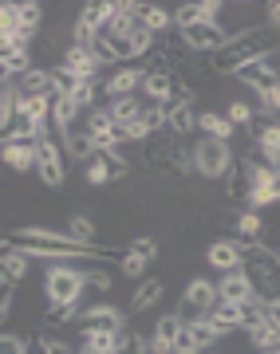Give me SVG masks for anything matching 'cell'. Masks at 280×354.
I'll list each match as a JSON object with an SVG mask.
<instances>
[{"instance_id": "20", "label": "cell", "mask_w": 280, "mask_h": 354, "mask_svg": "<svg viewBox=\"0 0 280 354\" xmlns=\"http://www.w3.org/2000/svg\"><path fill=\"white\" fill-rule=\"evenodd\" d=\"M139 16H142V28H146L150 36H166V32L174 28V12H166L158 4H142Z\"/></svg>"}, {"instance_id": "15", "label": "cell", "mask_w": 280, "mask_h": 354, "mask_svg": "<svg viewBox=\"0 0 280 354\" xmlns=\"http://www.w3.org/2000/svg\"><path fill=\"white\" fill-rule=\"evenodd\" d=\"M162 295H166V279H162V276H150V279H142L139 288H134V295H130V304H127V315H139V311H150L154 304H162Z\"/></svg>"}, {"instance_id": "7", "label": "cell", "mask_w": 280, "mask_h": 354, "mask_svg": "<svg viewBox=\"0 0 280 354\" xmlns=\"http://www.w3.org/2000/svg\"><path fill=\"white\" fill-rule=\"evenodd\" d=\"M123 323H127V311H119L111 304L79 307V315H76V327L83 335H91V330H123Z\"/></svg>"}, {"instance_id": "36", "label": "cell", "mask_w": 280, "mask_h": 354, "mask_svg": "<svg viewBox=\"0 0 280 354\" xmlns=\"http://www.w3.org/2000/svg\"><path fill=\"white\" fill-rule=\"evenodd\" d=\"M87 181H91V185H107V181H111V177H107V165L99 162V153L87 162Z\"/></svg>"}, {"instance_id": "41", "label": "cell", "mask_w": 280, "mask_h": 354, "mask_svg": "<svg viewBox=\"0 0 280 354\" xmlns=\"http://www.w3.org/2000/svg\"><path fill=\"white\" fill-rule=\"evenodd\" d=\"M277 181H280V165H277Z\"/></svg>"}, {"instance_id": "31", "label": "cell", "mask_w": 280, "mask_h": 354, "mask_svg": "<svg viewBox=\"0 0 280 354\" xmlns=\"http://www.w3.org/2000/svg\"><path fill=\"white\" fill-rule=\"evenodd\" d=\"M174 24H178V28L205 24V20H202V0H193V4H182V8H174Z\"/></svg>"}, {"instance_id": "33", "label": "cell", "mask_w": 280, "mask_h": 354, "mask_svg": "<svg viewBox=\"0 0 280 354\" xmlns=\"http://www.w3.org/2000/svg\"><path fill=\"white\" fill-rule=\"evenodd\" d=\"M119 272H123V276L127 279H142V272H146V260H142V256H123V260H119Z\"/></svg>"}, {"instance_id": "5", "label": "cell", "mask_w": 280, "mask_h": 354, "mask_svg": "<svg viewBox=\"0 0 280 354\" xmlns=\"http://www.w3.org/2000/svg\"><path fill=\"white\" fill-rule=\"evenodd\" d=\"M36 174H40V185L44 189H60L67 181V162H64L60 142H51V138L36 142Z\"/></svg>"}, {"instance_id": "16", "label": "cell", "mask_w": 280, "mask_h": 354, "mask_svg": "<svg viewBox=\"0 0 280 354\" xmlns=\"http://www.w3.org/2000/svg\"><path fill=\"white\" fill-rule=\"evenodd\" d=\"M217 299L241 307V304H249V299H256V295H253V283H249L245 272H229V276H221V283H217Z\"/></svg>"}, {"instance_id": "11", "label": "cell", "mask_w": 280, "mask_h": 354, "mask_svg": "<svg viewBox=\"0 0 280 354\" xmlns=\"http://www.w3.org/2000/svg\"><path fill=\"white\" fill-rule=\"evenodd\" d=\"M233 75H237V83H241V87H249V91H253L256 99H261V95H268L272 87H280V75H277V71H272V67L265 64V59H256V64L237 67Z\"/></svg>"}, {"instance_id": "34", "label": "cell", "mask_w": 280, "mask_h": 354, "mask_svg": "<svg viewBox=\"0 0 280 354\" xmlns=\"http://www.w3.org/2000/svg\"><path fill=\"white\" fill-rule=\"evenodd\" d=\"M119 354H146V339L142 335H130L123 327V339H119Z\"/></svg>"}, {"instance_id": "37", "label": "cell", "mask_w": 280, "mask_h": 354, "mask_svg": "<svg viewBox=\"0 0 280 354\" xmlns=\"http://www.w3.org/2000/svg\"><path fill=\"white\" fill-rule=\"evenodd\" d=\"M0 354H24V335H0Z\"/></svg>"}, {"instance_id": "12", "label": "cell", "mask_w": 280, "mask_h": 354, "mask_svg": "<svg viewBox=\"0 0 280 354\" xmlns=\"http://www.w3.org/2000/svg\"><path fill=\"white\" fill-rule=\"evenodd\" d=\"M205 268H213L221 276H229V272H241V248L233 241H213L205 248Z\"/></svg>"}, {"instance_id": "28", "label": "cell", "mask_w": 280, "mask_h": 354, "mask_svg": "<svg viewBox=\"0 0 280 354\" xmlns=\"http://www.w3.org/2000/svg\"><path fill=\"white\" fill-rule=\"evenodd\" d=\"M119 339H123V330H91V335H83V351H115Z\"/></svg>"}, {"instance_id": "2", "label": "cell", "mask_w": 280, "mask_h": 354, "mask_svg": "<svg viewBox=\"0 0 280 354\" xmlns=\"http://www.w3.org/2000/svg\"><path fill=\"white\" fill-rule=\"evenodd\" d=\"M241 272L253 283V295L261 304H277L280 299V260L272 248L256 244V248H241Z\"/></svg>"}, {"instance_id": "30", "label": "cell", "mask_w": 280, "mask_h": 354, "mask_svg": "<svg viewBox=\"0 0 280 354\" xmlns=\"http://www.w3.org/2000/svg\"><path fill=\"white\" fill-rule=\"evenodd\" d=\"M127 252H130V256H142L146 264H154L162 248H158V241H154V236H134V241L127 244Z\"/></svg>"}, {"instance_id": "42", "label": "cell", "mask_w": 280, "mask_h": 354, "mask_svg": "<svg viewBox=\"0 0 280 354\" xmlns=\"http://www.w3.org/2000/svg\"><path fill=\"white\" fill-rule=\"evenodd\" d=\"M202 354H217V351H202Z\"/></svg>"}, {"instance_id": "4", "label": "cell", "mask_w": 280, "mask_h": 354, "mask_svg": "<svg viewBox=\"0 0 280 354\" xmlns=\"http://www.w3.org/2000/svg\"><path fill=\"white\" fill-rule=\"evenodd\" d=\"M190 165H193V174L205 177V181H225L233 174V146L229 142H217V138H202L190 150Z\"/></svg>"}, {"instance_id": "9", "label": "cell", "mask_w": 280, "mask_h": 354, "mask_svg": "<svg viewBox=\"0 0 280 354\" xmlns=\"http://www.w3.org/2000/svg\"><path fill=\"white\" fill-rule=\"evenodd\" d=\"M40 138H44V127H40L24 106H16L12 118L0 127V146H8V142H40Z\"/></svg>"}, {"instance_id": "21", "label": "cell", "mask_w": 280, "mask_h": 354, "mask_svg": "<svg viewBox=\"0 0 280 354\" xmlns=\"http://www.w3.org/2000/svg\"><path fill=\"white\" fill-rule=\"evenodd\" d=\"M64 146H67V153H71L76 162H91V158H95V142L87 138V130L83 127L64 130Z\"/></svg>"}, {"instance_id": "22", "label": "cell", "mask_w": 280, "mask_h": 354, "mask_svg": "<svg viewBox=\"0 0 280 354\" xmlns=\"http://www.w3.org/2000/svg\"><path fill=\"white\" fill-rule=\"evenodd\" d=\"M139 111H142V99H139V95H127V99H111V102H107L111 122H123V127L139 122Z\"/></svg>"}, {"instance_id": "6", "label": "cell", "mask_w": 280, "mask_h": 354, "mask_svg": "<svg viewBox=\"0 0 280 354\" xmlns=\"http://www.w3.org/2000/svg\"><path fill=\"white\" fill-rule=\"evenodd\" d=\"M134 91H142V67H134V64L111 67V71L99 79L103 106H107V99H127V95H134Z\"/></svg>"}, {"instance_id": "19", "label": "cell", "mask_w": 280, "mask_h": 354, "mask_svg": "<svg viewBox=\"0 0 280 354\" xmlns=\"http://www.w3.org/2000/svg\"><path fill=\"white\" fill-rule=\"evenodd\" d=\"M198 130L205 138H217V142H233L237 130L225 122V114H213V111H198Z\"/></svg>"}, {"instance_id": "3", "label": "cell", "mask_w": 280, "mask_h": 354, "mask_svg": "<svg viewBox=\"0 0 280 354\" xmlns=\"http://www.w3.org/2000/svg\"><path fill=\"white\" fill-rule=\"evenodd\" d=\"M40 288H44V299L48 304H76L79 307V299H83V268L51 260L44 279H40Z\"/></svg>"}, {"instance_id": "23", "label": "cell", "mask_w": 280, "mask_h": 354, "mask_svg": "<svg viewBox=\"0 0 280 354\" xmlns=\"http://www.w3.org/2000/svg\"><path fill=\"white\" fill-rule=\"evenodd\" d=\"M139 127H142V134H146V138H154V134H166V111H162V102H142Z\"/></svg>"}, {"instance_id": "10", "label": "cell", "mask_w": 280, "mask_h": 354, "mask_svg": "<svg viewBox=\"0 0 280 354\" xmlns=\"http://www.w3.org/2000/svg\"><path fill=\"white\" fill-rule=\"evenodd\" d=\"M60 67H67L79 83H99V71H103L99 59L91 55V48H71V44H67L64 55H60Z\"/></svg>"}, {"instance_id": "1", "label": "cell", "mask_w": 280, "mask_h": 354, "mask_svg": "<svg viewBox=\"0 0 280 354\" xmlns=\"http://www.w3.org/2000/svg\"><path fill=\"white\" fill-rule=\"evenodd\" d=\"M277 48H280V36L272 32V28L261 24V28H253V32H245V36H233L221 51H213L209 71H213V75H233V71H237V67H245V64L268 59Z\"/></svg>"}, {"instance_id": "24", "label": "cell", "mask_w": 280, "mask_h": 354, "mask_svg": "<svg viewBox=\"0 0 280 354\" xmlns=\"http://www.w3.org/2000/svg\"><path fill=\"white\" fill-rule=\"evenodd\" d=\"M99 162L107 165V177H111V181H127L130 165H134L123 150H99Z\"/></svg>"}, {"instance_id": "39", "label": "cell", "mask_w": 280, "mask_h": 354, "mask_svg": "<svg viewBox=\"0 0 280 354\" xmlns=\"http://www.w3.org/2000/svg\"><path fill=\"white\" fill-rule=\"evenodd\" d=\"M268 319H272V323L280 327V299H277V304H268Z\"/></svg>"}, {"instance_id": "25", "label": "cell", "mask_w": 280, "mask_h": 354, "mask_svg": "<svg viewBox=\"0 0 280 354\" xmlns=\"http://www.w3.org/2000/svg\"><path fill=\"white\" fill-rule=\"evenodd\" d=\"M28 268H32V256H24L20 248H16L8 260H0V279H8V283H20V279L28 276Z\"/></svg>"}, {"instance_id": "32", "label": "cell", "mask_w": 280, "mask_h": 354, "mask_svg": "<svg viewBox=\"0 0 280 354\" xmlns=\"http://www.w3.org/2000/svg\"><path fill=\"white\" fill-rule=\"evenodd\" d=\"M256 150H261V153H268V158H272V153L280 150V122H272V127H268L265 134L256 138Z\"/></svg>"}, {"instance_id": "38", "label": "cell", "mask_w": 280, "mask_h": 354, "mask_svg": "<svg viewBox=\"0 0 280 354\" xmlns=\"http://www.w3.org/2000/svg\"><path fill=\"white\" fill-rule=\"evenodd\" d=\"M265 28L280 32V0H268V4H265Z\"/></svg>"}, {"instance_id": "13", "label": "cell", "mask_w": 280, "mask_h": 354, "mask_svg": "<svg viewBox=\"0 0 280 354\" xmlns=\"http://www.w3.org/2000/svg\"><path fill=\"white\" fill-rule=\"evenodd\" d=\"M166 134H174V138H186L198 130V111H193V102H166Z\"/></svg>"}, {"instance_id": "43", "label": "cell", "mask_w": 280, "mask_h": 354, "mask_svg": "<svg viewBox=\"0 0 280 354\" xmlns=\"http://www.w3.org/2000/svg\"><path fill=\"white\" fill-rule=\"evenodd\" d=\"M277 260H280V248H277Z\"/></svg>"}, {"instance_id": "29", "label": "cell", "mask_w": 280, "mask_h": 354, "mask_svg": "<svg viewBox=\"0 0 280 354\" xmlns=\"http://www.w3.org/2000/svg\"><path fill=\"white\" fill-rule=\"evenodd\" d=\"M186 330H190V339H193V346H198V351H213V346H217V335H213V327H209L205 319L186 323Z\"/></svg>"}, {"instance_id": "26", "label": "cell", "mask_w": 280, "mask_h": 354, "mask_svg": "<svg viewBox=\"0 0 280 354\" xmlns=\"http://www.w3.org/2000/svg\"><path fill=\"white\" fill-rule=\"evenodd\" d=\"M225 193H229L233 205H249V193H253V185H249V174H245L241 165H237V169L225 177Z\"/></svg>"}, {"instance_id": "27", "label": "cell", "mask_w": 280, "mask_h": 354, "mask_svg": "<svg viewBox=\"0 0 280 354\" xmlns=\"http://www.w3.org/2000/svg\"><path fill=\"white\" fill-rule=\"evenodd\" d=\"M64 232L71 236V241H79V244H95V221L91 216H67L64 221Z\"/></svg>"}, {"instance_id": "8", "label": "cell", "mask_w": 280, "mask_h": 354, "mask_svg": "<svg viewBox=\"0 0 280 354\" xmlns=\"http://www.w3.org/2000/svg\"><path fill=\"white\" fill-rule=\"evenodd\" d=\"M182 32V44L193 51V55H213L229 44V36L221 32L217 24H190V28H178Z\"/></svg>"}, {"instance_id": "14", "label": "cell", "mask_w": 280, "mask_h": 354, "mask_svg": "<svg viewBox=\"0 0 280 354\" xmlns=\"http://www.w3.org/2000/svg\"><path fill=\"white\" fill-rule=\"evenodd\" d=\"M0 165H8L16 177L36 169V142H8V146H0Z\"/></svg>"}, {"instance_id": "18", "label": "cell", "mask_w": 280, "mask_h": 354, "mask_svg": "<svg viewBox=\"0 0 280 354\" xmlns=\"http://www.w3.org/2000/svg\"><path fill=\"white\" fill-rule=\"evenodd\" d=\"M170 91H174V75L170 71H154V75H142V95L146 102H170Z\"/></svg>"}, {"instance_id": "40", "label": "cell", "mask_w": 280, "mask_h": 354, "mask_svg": "<svg viewBox=\"0 0 280 354\" xmlns=\"http://www.w3.org/2000/svg\"><path fill=\"white\" fill-rule=\"evenodd\" d=\"M272 165H280V150H277V153H272Z\"/></svg>"}, {"instance_id": "35", "label": "cell", "mask_w": 280, "mask_h": 354, "mask_svg": "<svg viewBox=\"0 0 280 354\" xmlns=\"http://www.w3.org/2000/svg\"><path fill=\"white\" fill-rule=\"evenodd\" d=\"M12 304H16V283H8V279H0V323L12 315Z\"/></svg>"}, {"instance_id": "17", "label": "cell", "mask_w": 280, "mask_h": 354, "mask_svg": "<svg viewBox=\"0 0 280 354\" xmlns=\"http://www.w3.org/2000/svg\"><path fill=\"white\" fill-rule=\"evenodd\" d=\"M205 323L213 327L217 339H225V335H237L241 330V311H237V304H225V299H217V307L205 315Z\"/></svg>"}]
</instances>
